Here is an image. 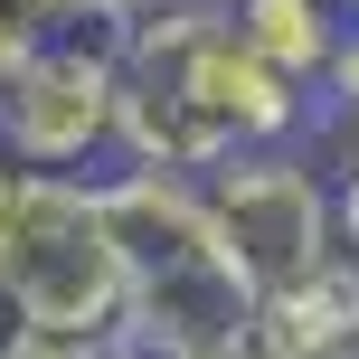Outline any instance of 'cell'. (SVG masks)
<instances>
[{
    "label": "cell",
    "mask_w": 359,
    "mask_h": 359,
    "mask_svg": "<svg viewBox=\"0 0 359 359\" xmlns=\"http://www.w3.org/2000/svg\"><path fill=\"white\" fill-rule=\"evenodd\" d=\"M331 217H341V255H359V151H350V170L331 180Z\"/></svg>",
    "instance_id": "obj_9"
},
{
    "label": "cell",
    "mask_w": 359,
    "mask_h": 359,
    "mask_svg": "<svg viewBox=\"0 0 359 359\" xmlns=\"http://www.w3.org/2000/svg\"><path fill=\"white\" fill-rule=\"evenodd\" d=\"M114 104H123V38L48 29L38 57L10 76V95H0V151L67 170V161H86V151L114 142Z\"/></svg>",
    "instance_id": "obj_5"
},
{
    "label": "cell",
    "mask_w": 359,
    "mask_h": 359,
    "mask_svg": "<svg viewBox=\"0 0 359 359\" xmlns=\"http://www.w3.org/2000/svg\"><path fill=\"white\" fill-rule=\"evenodd\" d=\"M341 0H236V29H246L255 57H274V67L293 76V86H312V76H331V57H341Z\"/></svg>",
    "instance_id": "obj_6"
},
{
    "label": "cell",
    "mask_w": 359,
    "mask_h": 359,
    "mask_svg": "<svg viewBox=\"0 0 359 359\" xmlns=\"http://www.w3.org/2000/svg\"><path fill=\"white\" fill-rule=\"evenodd\" d=\"M0 303L29 331H114L133 312V274L104 217V180H67L0 151Z\"/></svg>",
    "instance_id": "obj_3"
},
{
    "label": "cell",
    "mask_w": 359,
    "mask_h": 359,
    "mask_svg": "<svg viewBox=\"0 0 359 359\" xmlns=\"http://www.w3.org/2000/svg\"><path fill=\"white\" fill-rule=\"evenodd\" d=\"M341 10H359V0H341Z\"/></svg>",
    "instance_id": "obj_12"
},
{
    "label": "cell",
    "mask_w": 359,
    "mask_h": 359,
    "mask_svg": "<svg viewBox=\"0 0 359 359\" xmlns=\"http://www.w3.org/2000/svg\"><path fill=\"white\" fill-rule=\"evenodd\" d=\"M341 133H350V151H359V104H350V114H341Z\"/></svg>",
    "instance_id": "obj_11"
},
{
    "label": "cell",
    "mask_w": 359,
    "mask_h": 359,
    "mask_svg": "<svg viewBox=\"0 0 359 359\" xmlns=\"http://www.w3.org/2000/svg\"><path fill=\"white\" fill-rule=\"evenodd\" d=\"M255 359H359V350H255Z\"/></svg>",
    "instance_id": "obj_10"
},
{
    "label": "cell",
    "mask_w": 359,
    "mask_h": 359,
    "mask_svg": "<svg viewBox=\"0 0 359 359\" xmlns=\"http://www.w3.org/2000/svg\"><path fill=\"white\" fill-rule=\"evenodd\" d=\"M303 123V86L246 48L227 10L170 0L123 38V104L114 151L151 170H217L227 151H274Z\"/></svg>",
    "instance_id": "obj_1"
},
{
    "label": "cell",
    "mask_w": 359,
    "mask_h": 359,
    "mask_svg": "<svg viewBox=\"0 0 359 359\" xmlns=\"http://www.w3.org/2000/svg\"><path fill=\"white\" fill-rule=\"evenodd\" d=\"M0 359H151V350H142L133 322H114V331H29L19 322L10 341H0Z\"/></svg>",
    "instance_id": "obj_7"
},
{
    "label": "cell",
    "mask_w": 359,
    "mask_h": 359,
    "mask_svg": "<svg viewBox=\"0 0 359 359\" xmlns=\"http://www.w3.org/2000/svg\"><path fill=\"white\" fill-rule=\"evenodd\" d=\"M208 189V217L227 236L236 274H246L255 303L312 284V274L341 255V217H331V180H312L303 161L284 151H227L217 170H198Z\"/></svg>",
    "instance_id": "obj_4"
},
{
    "label": "cell",
    "mask_w": 359,
    "mask_h": 359,
    "mask_svg": "<svg viewBox=\"0 0 359 359\" xmlns=\"http://www.w3.org/2000/svg\"><path fill=\"white\" fill-rule=\"evenodd\" d=\"M104 217H114V246L133 274L123 322L142 331L151 359H246L255 350V293L208 217L198 170L123 161L104 180Z\"/></svg>",
    "instance_id": "obj_2"
},
{
    "label": "cell",
    "mask_w": 359,
    "mask_h": 359,
    "mask_svg": "<svg viewBox=\"0 0 359 359\" xmlns=\"http://www.w3.org/2000/svg\"><path fill=\"white\" fill-rule=\"evenodd\" d=\"M151 10H170V0H57V29H104V38H133Z\"/></svg>",
    "instance_id": "obj_8"
}]
</instances>
